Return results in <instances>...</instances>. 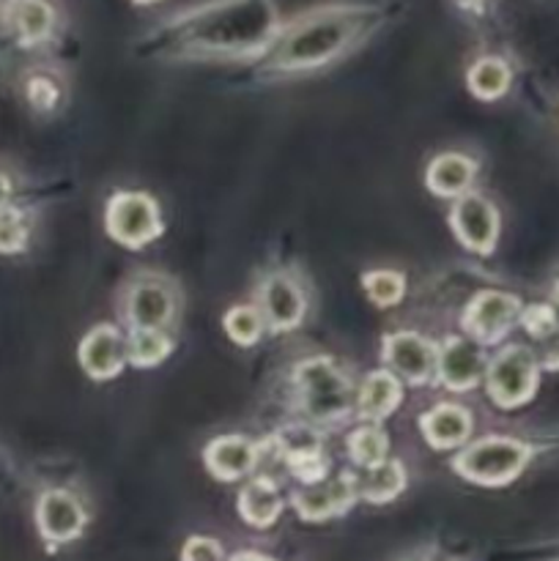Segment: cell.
Returning <instances> with one entry per match:
<instances>
[{
	"instance_id": "cell-37",
	"label": "cell",
	"mask_w": 559,
	"mask_h": 561,
	"mask_svg": "<svg viewBox=\"0 0 559 561\" xmlns=\"http://www.w3.org/2000/svg\"><path fill=\"white\" fill-rule=\"evenodd\" d=\"M137 3H157V0H137Z\"/></svg>"
},
{
	"instance_id": "cell-23",
	"label": "cell",
	"mask_w": 559,
	"mask_h": 561,
	"mask_svg": "<svg viewBox=\"0 0 559 561\" xmlns=\"http://www.w3.org/2000/svg\"><path fill=\"white\" fill-rule=\"evenodd\" d=\"M469 88L477 99H491L504 96L510 88V66L502 58H480L469 69Z\"/></svg>"
},
{
	"instance_id": "cell-10",
	"label": "cell",
	"mask_w": 559,
	"mask_h": 561,
	"mask_svg": "<svg viewBox=\"0 0 559 561\" xmlns=\"http://www.w3.org/2000/svg\"><path fill=\"white\" fill-rule=\"evenodd\" d=\"M486 370V354L471 340L449 337L436 351V376L453 392H469V389H475Z\"/></svg>"
},
{
	"instance_id": "cell-19",
	"label": "cell",
	"mask_w": 559,
	"mask_h": 561,
	"mask_svg": "<svg viewBox=\"0 0 559 561\" xmlns=\"http://www.w3.org/2000/svg\"><path fill=\"white\" fill-rule=\"evenodd\" d=\"M400 381L389 370H376L365 378L360 394H356V409L367 422H381L398 409L400 403Z\"/></svg>"
},
{
	"instance_id": "cell-9",
	"label": "cell",
	"mask_w": 559,
	"mask_h": 561,
	"mask_svg": "<svg viewBox=\"0 0 559 561\" xmlns=\"http://www.w3.org/2000/svg\"><path fill=\"white\" fill-rule=\"evenodd\" d=\"M175 296L168 283L157 277H140L126 294V321L132 329H162L173 321Z\"/></svg>"
},
{
	"instance_id": "cell-12",
	"label": "cell",
	"mask_w": 559,
	"mask_h": 561,
	"mask_svg": "<svg viewBox=\"0 0 559 561\" xmlns=\"http://www.w3.org/2000/svg\"><path fill=\"white\" fill-rule=\"evenodd\" d=\"M129 362L126 337L115 327H93L80 343V365L96 381L115 378Z\"/></svg>"
},
{
	"instance_id": "cell-2",
	"label": "cell",
	"mask_w": 559,
	"mask_h": 561,
	"mask_svg": "<svg viewBox=\"0 0 559 561\" xmlns=\"http://www.w3.org/2000/svg\"><path fill=\"white\" fill-rule=\"evenodd\" d=\"M367 20H370L367 9H343V5L307 14L305 20L274 38L269 49V64L288 71L327 64L362 36Z\"/></svg>"
},
{
	"instance_id": "cell-15",
	"label": "cell",
	"mask_w": 559,
	"mask_h": 561,
	"mask_svg": "<svg viewBox=\"0 0 559 561\" xmlns=\"http://www.w3.org/2000/svg\"><path fill=\"white\" fill-rule=\"evenodd\" d=\"M305 296L296 288V283H290L283 274H274L263 283L261 288V316L266 318L269 327L274 332H290L301 323L305 318Z\"/></svg>"
},
{
	"instance_id": "cell-27",
	"label": "cell",
	"mask_w": 559,
	"mask_h": 561,
	"mask_svg": "<svg viewBox=\"0 0 559 561\" xmlns=\"http://www.w3.org/2000/svg\"><path fill=\"white\" fill-rule=\"evenodd\" d=\"M362 285L373 305L378 307H395L406 294V279L398 272H370L365 274Z\"/></svg>"
},
{
	"instance_id": "cell-21",
	"label": "cell",
	"mask_w": 559,
	"mask_h": 561,
	"mask_svg": "<svg viewBox=\"0 0 559 561\" xmlns=\"http://www.w3.org/2000/svg\"><path fill=\"white\" fill-rule=\"evenodd\" d=\"M9 16L22 44L44 42L55 25V11L47 0H11Z\"/></svg>"
},
{
	"instance_id": "cell-22",
	"label": "cell",
	"mask_w": 559,
	"mask_h": 561,
	"mask_svg": "<svg viewBox=\"0 0 559 561\" xmlns=\"http://www.w3.org/2000/svg\"><path fill=\"white\" fill-rule=\"evenodd\" d=\"M406 488V471L398 460H384L376 469H365L356 477V496L370 504H387Z\"/></svg>"
},
{
	"instance_id": "cell-11",
	"label": "cell",
	"mask_w": 559,
	"mask_h": 561,
	"mask_svg": "<svg viewBox=\"0 0 559 561\" xmlns=\"http://www.w3.org/2000/svg\"><path fill=\"white\" fill-rule=\"evenodd\" d=\"M384 362L409 383H425L436 370V348L417 332L384 337Z\"/></svg>"
},
{
	"instance_id": "cell-26",
	"label": "cell",
	"mask_w": 559,
	"mask_h": 561,
	"mask_svg": "<svg viewBox=\"0 0 559 561\" xmlns=\"http://www.w3.org/2000/svg\"><path fill=\"white\" fill-rule=\"evenodd\" d=\"M225 332L236 345H255L263 334V316L255 307H233L225 312Z\"/></svg>"
},
{
	"instance_id": "cell-7",
	"label": "cell",
	"mask_w": 559,
	"mask_h": 561,
	"mask_svg": "<svg viewBox=\"0 0 559 561\" xmlns=\"http://www.w3.org/2000/svg\"><path fill=\"white\" fill-rule=\"evenodd\" d=\"M515 318H521V301L515 296L502 294V290H482L469 301L460 323H464L466 334L480 345L502 340Z\"/></svg>"
},
{
	"instance_id": "cell-34",
	"label": "cell",
	"mask_w": 559,
	"mask_h": 561,
	"mask_svg": "<svg viewBox=\"0 0 559 561\" xmlns=\"http://www.w3.org/2000/svg\"><path fill=\"white\" fill-rule=\"evenodd\" d=\"M9 201H11V181H9V175L0 173V211L9 206Z\"/></svg>"
},
{
	"instance_id": "cell-31",
	"label": "cell",
	"mask_w": 559,
	"mask_h": 561,
	"mask_svg": "<svg viewBox=\"0 0 559 561\" xmlns=\"http://www.w3.org/2000/svg\"><path fill=\"white\" fill-rule=\"evenodd\" d=\"M27 99H31V104L36 110H53L55 102H58V88L47 77H33L27 82Z\"/></svg>"
},
{
	"instance_id": "cell-32",
	"label": "cell",
	"mask_w": 559,
	"mask_h": 561,
	"mask_svg": "<svg viewBox=\"0 0 559 561\" xmlns=\"http://www.w3.org/2000/svg\"><path fill=\"white\" fill-rule=\"evenodd\" d=\"M181 561H223V551H219V542L206 540V537H192L184 546Z\"/></svg>"
},
{
	"instance_id": "cell-33",
	"label": "cell",
	"mask_w": 559,
	"mask_h": 561,
	"mask_svg": "<svg viewBox=\"0 0 559 561\" xmlns=\"http://www.w3.org/2000/svg\"><path fill=\"white\" fill-rule=\"evenodd\" d=\"M540 365L548 367V370H557V367H559V340H557V343L548 345L546 351H543Z\"/></svg>"
},
{
	"instance_id": "cell-8",
	"label": "cell",
	"mask_w": 559,
	"mask_h": 561,
	"mask_svg": "<svg viewBox=\"0 0 559 561\" xmlns=\"http://www.w3.org/2000/svg\"><path fill=\"white\" fill-rule=\"evenodd\" d=\"M449 225H453V233L458 236L460 244L469 247L471 252L488 255L497 247L499 211L488 197L477 195V192H466L455 201Z\"/></svg>"
},
{
	"instance_id": "cell-17",
	"label": "cell",
	"mask_w": 559,
	"mask_h": 561,
	"mask_svg": "<svg viewBox=\"0 0 559 561\" xmlns=\"http://www.w3.org/2000/svg\"><path fill=\"white\" fill-rule=\"evenodd\" d=\"M420 427L433 449H455L471 436V414L464 405L442 403L422 416Z\"/></svg>"
},
{
	"instance_id": "cell-38",
	"label": "cell",
	"mask_w": 559,
	"mask_h": 561,
	"mask_svg": "<svg viewBox=\"0 0 559 561\" xmlns=\"http://www.w3.org/2000/svg\"><path fill=\"white\" fill-rule=\"evenodd\" d=\"M557 323H559V307H557Z\"/></svg>"
},
{
	"instance_id": "cell-36",
	"label": "cell",
	"mask_w": 559,
	"mask_h": 561,
	"mask_svg": "<svg viewBox=\"0 0 559 561\" xmlns=\"http://www.w3.org/2000/svg\"><path fill=\"white\" fill-rule=\"evenodd\" d=\"M233 561H269V559H261V557H252V553H244V557L233 559Z\"/></svg>"
},
{
	"instance_id": "cell-25",
	"label": "cell",
	"mask_w": 559,
	"mask_h": 561,
	"mask_svg": "<svg viewBox=\"0 0 559 561\" xmlns=\"http://www.w3.org/2000/svg\"><path fill=\"white\" fill-rule=\"evenodd\" d=\"M349 455L362 469H376L384 460H389V438L381 427L365 425L356 427L349 438Z\"/></svg>"
},
{
	"instance_id": "cell-5",
	"label": "cell",
	"mask_w": 559,
	"mask_h": 561,
	"mask_svg": "<svg viewBox=\"0 0 559 561\" xmlns=\"http://www.w3.org/2000/svg\"><path fill=\"white\" fill-rule=\"evenodd\" d=\"M537 378H540V365L524 345H507L486 370L488 394L499 409H518L532 400Z\"/></svg>"
},
{
	"instance_id": "cell-13",
	"label": "cell",
	"mask_w": 559,
	"mask_h": 561,
	"mask_svg": "<svg viewBox=\"0 0 559 561\" xmlns=\"http://www.w3.org/2000/svg\"><path fill=\"white\" fill-rule=\"evenodd\" d=\"M356 499V477L340 474L294 493V507L305 520H327L345 513Z\"/></svg>"
},
{
	"instance_id": "cell-18",
	"label": "cell",
	"mask_w": 559,
	"mask_h": 561,
	"mask_svg": "<svg viewBox=\"0 0 559 561\" xmlns=\"http://www.w3.org/2000/svg\"><path fill=\"white\" fill-rule=\"evenodd\" d=\"M477 164L464 153H442L427 164V190L438 197H460L475 181Z\"/></svg>"
},
{
	"instance_id": "cell-29",
	"label": "cell",
	"mask_w": 559,
	"mask_h": 561,
	"mask_svg": "<svg viewBox=\"0 0 559 561\" xmlns=\"http://www.w3.org/2000/svg\"><path fill=\"white\" fill-rule=\"evenodd\" d=\"M290 474L301 482V485H318V482L327 480V460H323L321 449H312V453H296L285 458Z\"/></svg>"
},
{
	"instance_id": "cell-14",
	"label": "cell",
	"mask_w": 559,
	"mask_h": 561,
	"mask_svg": "<svg viewBox=\"0 0 559 561\" xmlns=\"http://www.w3.org/2000/svg\"><path fill=\"white\" fill-rule=\"evenodd\" d=\"M36 524L47 542H69L85 529V510L71 493L47 491L36 504Z\"/></svg>"
},
{
	"instance_id": "cell-1",
	"label": "cell",
	"mask_w": 559,
	"mask_h": 561,
	"mask_svg": "<svg viewBox=\"0 0 559 561\" xmlns=\"http://www.w3.org/2000/svg\"><path fill=\"white\" fill-rule=\"evenodd\" d=\"M170 44L186 53H252L274 38L277 16L269 0H219L179 16Z\"/></svg>"
},
{
	"instance_id": "cell-3",
	"label": "cell",
	"mask_w": 559,
	"mask_h": 561,
	"mask_svg": "<svg viewBox=\"0 0 559 561\" xmlns=\"http://www.w3.org/2000/svg\"><path fill=\"white\" fill-rule=\"evenodd\" d=\"M296 394H299V409L307 420L318 425H332L349 416L354 405V389L349 376L327 356H312L305 359L294 373Z\"/></svg>"
},
{
	"instance_id": "cell-16",
	"label": "cell",
	"mask_w": 559,
	"mask_h": 561,
	"mask_svg": "<svg viewBox=\"0 0 559 561\" xmlns=\"http://www.w3.org/2000/svg\"><path fill=\"white\" fill-rule=\"evenodd\" d=\"M258 444H252L244 436H223L214 438L206 447L203 458H206V469L212 471L217 480L233 482L250 474L258 466Z\"/></svg>"
},
{
	"instance_id": "cell-20",
	"label": "cell",
	"mask_w": 559,
	"mask_h": 561,
	"mask_svg": "<svg viewBox=\"0 0 559 561\" xmlns=\"http://www.w3.org/2000/svg\"><path fill=\"white\" fill-rule=\"evenodd\" d=\"M283 513V499H280V488L274 485L269 477H258V480L247 482L241 488L239 496V515L255 529H269L274 520Z\"/></svg>"
},
{
	"instance_id": "cell-35",
	"label": "cell",
	"mask_w": 559,
	"mask_h": 561,
	"mask_svg": "<svg viewBox=\"0 0 559 561\" xmlns=\"http://www.w3.org/2000/svg\"><path fill=\"white\" fill-rule=\"evenodd\" d=\"M458 5L466 11H482L486 0H458Z\"/></svg>"
},
{
	"instance_id": "cell-6",
	"label": "cell",
	"mask_w": 559,
	"mask_h": 561,
	"mask_svg": "<svg viewBox=\"0 0 559 561\" xmlns=\"http://www.w3.org/2000/svg\"><path fill=\"white\" fill-rule=\"evenodd\" d=\"M104 225H107L110 239L129 247V250L146 247L148 241L162 233L159 208L146 192H118V195L110 197Z\"/></svg>"
},
{
	"instance_id": "cell-4",
	"label": "cell",
	"mask_w": 559,
	"mask_h": 561,
	"mask_svg": "<svg viewBox=\"0 0 559 561\" xmlns=\"http://www.w3.org/2000/svg\"><path fill=\"white\" fill-rule=\"evenodd\" d=\"M532 458V449L524 442L504 436L482 438V442L466 447L458 458L453 460V469L458 471L464 480L475 482V485H507L513 482L521 471L526 469Z\"/></svg>"
},
{
	"instance_id": "cell-28",
	"label": "cell",
	"mask_w": 559,
	"mask_h": 561,
	"mask_svg": "<svg viewBox=\"0 0 559 561\" xmlns=\"http://www.w3.org/2000/svg\"><path fill=\"white\" fill-rule=\"evenodd\" d=\"M27 244V222L25 214L20 208L5 206L0 211V252L3 255H14V252L25 250Z\"/></svg>"
},
{
	"instance_id": "cell-30",
	"label": "cell",
	"mask_w": 559,
	"mask_h": 561,
	"mask_svg": "<svg viewBox=\"0 0 559 561\" xmlns=\"http://www.w3.org/2000/svg\"><path fill=\"white\" fill-rule=\"evenodd\" d=\"M521 323H524L526 332L537 340H548L559 329L557 310L546 305H532L526 307V310H521Z\"/></svg>"
},
{
	"instance_id": "cell-24",
	"label": "cell",
	"mask_w": 559,
	"mask_h": 561,
	"mask_svg": "<svg viewBox=\"0 0 559 561\" xmlns=\"http://www.w3.org/2000/svg\"><path fill=\"white\" fill-rule=\"evenodd\" d=\"M173 343L162 329H132L126 337V354L137 367H153L170 354Z\"/></svg>"
}]
</instances>
